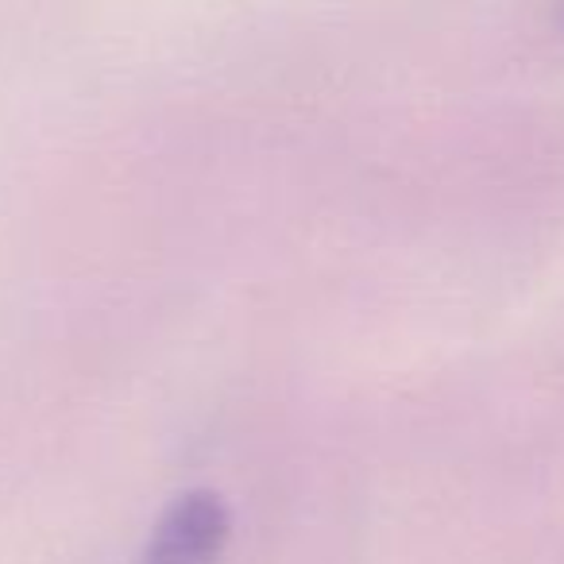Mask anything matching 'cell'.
<instances>
[{"label":"cell","mask_w":564,"mask_h":564,"mask_svg":"<svg viewBox=\"0 0 564 564\" xmlns=\"http://www.w3.org/2000/svg\"><path fill=\"white\" fill-rule=\"evenodd\" d=\"M232 538V518L220 495L186 491L159 514L135 564H217Z\"/></svg>","instance_id":"1"}]
</instances>
